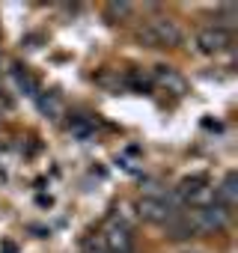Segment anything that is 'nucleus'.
Wrapping results in <instances>:
<instances>
[{
	"label": "nucleus",
	"mask_w": 238,
	"mask_h": 253,
	"mask_svg": "<svg viewBox=\"0 0 238 253\" xmlns=\"http://www.w3.org/2000/svg\"><path fill=\"white\" fill-rule=\"evenodd\" d=\"M137 39H140L143 45L173 48V45H179V42H182V33H179V27H176L173 21H167V18H158V21H149V24H143V27H140V33H137Z\"/></svg>",
	"instance_id": "nucleus-1"
},
{
	"label": "nucleus",
	"mask_w": 238,
	"mask_h": 253,
	"mask_svg": "<svg viewBox=\"0 0 238 253\" xmlns=\"http://www.w3.org/2000/svg\"><path fill=\"white\" fill-rule=\"evenodd\" d=\"M107 253H131L134 247V238H131V226L122 220V217H113L104 223V241Z\"/></svg>",
	"instance_id": "nucleus-2"
},
{
	"label": "nucleus",
	"mask_w": 238,
	"mask_h": 253,
	"mask_svg": "<svg viewBox=\"0 0 238 253\" xmlns=\"http://www.w3.org/2000/svg\"><path fill=\"white\" fill-rule=\"evenodd\" d=\"M197 229H202V232H220V229H226L229 226V209L226 206H220V203H211V206H202L199 209V214H197V223H194Z\"/></svg>",
	"instance_id": "nucleus-3"
},
{
	"label": "nucleus",
	"mask_w": 238,
	"mask_h": 253,
	"mask_svg": "<svg viewBox=\"0 0 238 253\" xmlns=\"http://www.w3.org/2000/svg\"><path fill=\"white\" fill-rule=\"evenodd\" d=\"M229 45V30L223 27H205L197 33V51L199 54H220Z\"/></svg>",
	"instance_id": "nucleus-4"
},
{
	"label": "nucleus",
	"mask_w": 238,
	"mask_h": 253,
	"mask_svg": "<svg viewBox=\"0 0 238 253\" xmlns=\"http://www.w3.org/2000/svg\"><path fill=\"white\" fill-rule=\"evenodd\" d=\"M137 211H140V217L149 220V223H161V220L173 217V209L167 206V200H158V197H146V200H140Z\"/></svg>",
	"instance_id": "nucleus-5"
},
{
	"label": "nucleus",
	"mask_w": 238,
	"mask_h": 253,
	"mask_svg": "<svg viewBox=\"0 0 238 253\" xmlns=\"http://www.w3.org/2000/svg\"><path fill=\"white\" fill-rule=\"evenodd\" d=\"M214 197H220V206H235L238 203V176L235 173H229L223 182H220V188H217V194Z\"/></svg>",
	"instance_id": "nucleus-6"
},
{
	"label": "nucleus",
	"mask_w": 238,
	"mask_h": 253,
	"mask_svg": "<svg viewBox=\"0 0 238 253\" xmlns=\"http://www.w3.org/2000/svg\"><path fill=\"white\" fill-rule=\"evenodd\" d=\"M199 188H205V179H202V176H188V179H182V182H179V188H176V194H173V197H176L179 203H185V200H191Z\"/></svg>",
	"instance_id": "nucleus-7"
},
{
	"label": "nucleus",
	"mask_w": 238,
	"mask_h": 253,
	"mask_svg": "<svg viewBox=\"0 0 238 253\" xmlns=\"http://www.w3.org/2000/svg\"><path fill=\"white\" fill-rule=\"evenodd\" d=\"M39 110H42L45 116H51V119H57V116L63 113V104H60V95H57V92H45V95H39Z\"/></svg>",
	"instance_id": "nucleus-8"
},
{
	"label": "nucleus",
	"mask_w": 238,
	"mask_h": 253,
	"mask_svg": "<svg viewBox=\"0 0 238 253\" xmlns=\"http://www.w3.org/2000/svg\"><path fill=\"white\" fill-rule=\"evenodd\" d=\"M191 229H194V223L191 220H185V217H167V235L170 238H188L191 235Z\"/></svg>",
	"instance_id": "nucleus-9"
},
{
	"label": "nucleus",
	"mask_w": 238,
	"mask_h": 253,
	"mask_svg": "<svg viewBox=\"0 0 238 253\" xmlns=\"http://www.w3.org/2000/svg\"><path fill=\"white\" fill-rule=\"evenodd\" d=\"M158 75H161V84H164V86H170L173 92H185V81H182V75H176V72H170V69H161Z\"/></svg>",
	"instance_id": "nucleus-10"
},
{
	"label": "nucleus",
	"mask_w": 238,
	"mask_h": 253,
	"mask_svg": "<svg viewBox=\"0 0 238 253\" xmlns=\"http://www.w3.org/2000/svg\"><path fill=\"white\" fill-rule=\"evenodd\" d=\"M15 81H18V86H21L27 95H36V84H33V81L24 75V72H18V69H15Z\"/></svg>",
	"instance_id": "nucleus-11"
},
{
	"label": "nucleus",
	"mask_w": 238,
	"mask_h": 253,
	"mask_svg": "<svg viewBox=\"0 0 238 253\" xmlns=\"http://www.w3.org/2000/svg\"><path fill=\"white\" fill-rule=\"evenodd\" d=\"M128 6H131V3H110V15H119V18H122V15H128Z\"/></svg>",
	"instance_id": "nucleus-12"
},
{
	"label": "nucleus",
	"mask_w": 238,
	"mask_h": 253,
	"mask_svg": "<svg viewBox=\"0 0 238 253\" xmlns=\"http://www.w3.org/2000/svg\"><path fill=\"white\" fill-rule=\"evenodd\" d=\"M188 253H197V250H188Z\"/></svg>",
	"instance_id": "nucleus-13"
}]
</instances>
